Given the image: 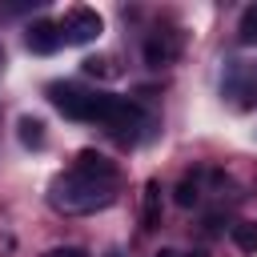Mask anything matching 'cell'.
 Instances as JSON below:
<instances>
[{"instance_id": "cell-3", "label": "cell", "mask_w": 257, "mask_h": 257, "mask_svg": "<svg viewBox=\"0 0 257 257\" xmlns=\"http://www.w3.org/2000/svg\"><path fill=\"white\" fill-rule=\"evenodd\" d=\"M60 32H64V44H88L100 36V16L88 8H72L68 20L60 24Z\"/></svg>"}, {"instance_id": "cell-5", "label": "cell", "mask_w": 257, "mask_h": 257, "mask_svg": "<svg viewBox=\"0 0 257 257\" xmlns=\"http://www.w3.org/2000/svg\"><path fill=\"white\" fill-rule=\"evenodd\" d=\"M76 173H84V177H96V181H112V165H108L100 153H80V161H76Z\"/></svg>"}, {"instance_id": "cell-1", "label": "cell", "mask_w": 257, "mask_h": 257, "mask_svg": "<svg viewBox=\"0 0 257 257\" xmlns=\"http://www.w3.org/2000/svg\"><path fill=\"white\" fill-rule=\"evenodd\" d=\"M48 201H52V209H56V213L76 217V213H92V209L108 205V201H112V193H108V181H96V177H84V173H76V169H72L68 177H60V181L52 185Z\"/></svg>"}, {"instance_id": "cell-7", "label": "cell", "mask_w": 257, "mask_h": 257, "mask_svg": "<svg viewBox=\"0 0 257 257\" xmlns=\"http://www.w3.org/2000/svg\"><path fill=\"white\" fill-rule=\"evenodd\" d=\"M20 141L32 145V149H40V145H44V124L32 120V116H20Z\"/></svg>"}, {"instance_id": "cell-11", "label": "cell", "mask_w": 257, "mask_h": 257, "mask_svg": "<svg viewBox=\"0 0 257 257\" xmlns=\"http://www.w3.org/2000/svg\"><path fill=\"white\" fill-rule=\"evenodd\" d=\"M0 64H4V52H0Z\"/></svg>"}, {"instance_id": "cell-6", "label": "cell", "mask_w": 257, "mask_h": 257, "mask_svg": "<svg viewBox=\"0 0 257 257\" xmlns=\"http://www.w3.org/2000/svg\"><path fill=\"white\" fill-rule=\"evenodd\" d=\"M233 245L241 253H257V225L253 221H237L233 225Z\"/></svg>"}, {"instance_id": "cell-10", "label": "cell", "mask_w": 257, "mask_h": 257, "mask_svg": "<svg viewBox=\"0 0 257 257\" xmlns=\"http://www.w3.org/2000/svg\"><path fill=\"white\" fill-rule=\"evenodd\" d=\"M161 257H205V253H173V249H165Z\"/></svg>"}, {"instance_id": "cell-9", "label": "cell", "mask_w": 257, "mask_h": 257, "mask_svg": "<svg viewBox=\"0 0 257 257\" xmlns=\"http://www.w3.org/2000/svg\"><path fill=\"white\" fill-rule=\"evenodd\" d=\"M48 257H84V253H80V249H52Z\"/></svg>"}, {"instance_id": "cell-4", "label": "cell", "mask_w": 257, "mask_h": 257, "mask_svg": "<svg viewBox=\"0 0 257 257\" xmlns=\"http://www.w3.org/2000/svg\"><path fill=\"white\" fill-rule=\"evenodd\" d=\"M64 44V32H60V24H52V20H40V24H32V32H28V48L32 52H56Z\"/></svg>"}, {"instance_id": "cell-8", "label": "cell", "mask_w": 257, "mask_h": 257, "mask_svg": "<svg viewBox=\"0 0 257 257\" xmlns=\"http://www.w3.org/2000/svg\"><path fill=\"white\" fill-rule=\"evenodd\" d=\"M241 44H257V4L245 8V16H241Z\"/></svg>"}, {"instance_id": "cell-2", "label": "cell", "mask_w": 257, "mask_h": 257, "mask_svg": "<svg viewBox=\"0 0 257 257\" xmlns=\"http://www.w3.org/2000/svg\"><path fill=\"white\" fill-rule=\"evenodd\" d=\"M52 104L64 112V116H76V120H96V108H100V92H80L72 84H52L48 88Z\"/></svg>"}]
</instances>
